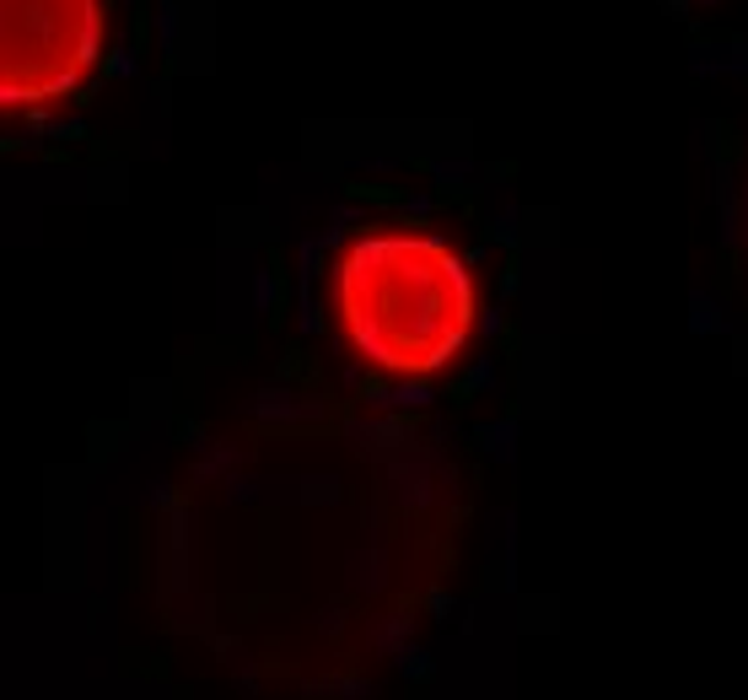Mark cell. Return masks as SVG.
Returning a JSON list of instances; mask_svg holds the SVG:
<instances>
[{"mask_svg":"<svg viewBox=\"0 0 748 700\" xmlns=\"http://www.w3.org/2000/svg\"><path fill=\"white\" fill-rule=\"evenodd\" d=\"M334 313L372 367L426 378L463 351L474 329V286L441 238L388 227L345 249L334 269Z\"/></svg>","mask_w":748,"mask_h":700,"instance_id":"6da1fadb","label":"cell"},{"mask_svg":"<svg viewBox=\"0 0 748 700\" xmlns=\"http://www.w3.org/2000/svg\"><path fill=\"white\" fill-rule=\"evenodd\" d=\"M103 55V0H0V103L70 97Z\"/></svg>","mask_w":748,"mask_h":700,"instance_id":"7a4b0ae2","label":"cell"}]
</instances>
